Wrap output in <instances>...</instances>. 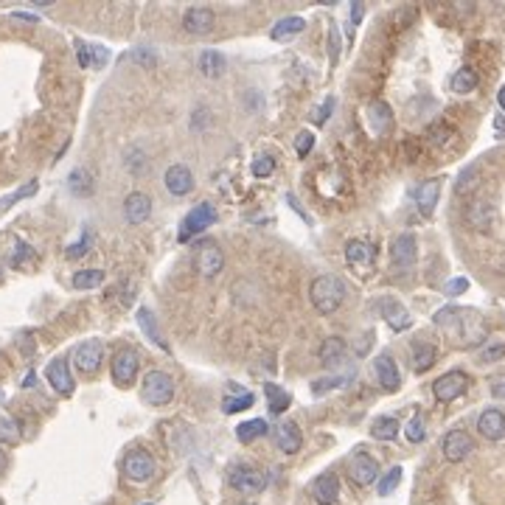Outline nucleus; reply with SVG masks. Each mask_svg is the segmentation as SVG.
Returning <instances> with one entry per match:
<instances>
[{
  "label": "nucleus",
  "instance_id": "60",
  "mask_svg": "<svg viewBox=\"0 0 505 505\" xmlns=\"http://www.w3.org/2000/svg\"><path fill=\"white\" fill-rule=\"evenodd\" d=\"M494 396H500V399H505V382H500V385H494Z\"/></svg>",
  "mask_w": 505,
  "mask_h": 505
},
{
  "label": "nucleus",
  "instance_id": "24",
  "mask_svg": "<svg viewBox=\"0 0 505 505\" xmlns=\"http://www.w3.org/2000/svg\"><path fill=\"white\" fill-rule=\"evenodd\" d=\"M382 317H385V323H387L393 331H404V329H410V323H413L410 312H407L399 300H382Z\"/></svg>",
  "mask_w": 505,
  "mask_h": 505
},
{
  "label": "nucleus",
  "instance_id": "47",
  "mask_svg": "<svg viewBox=\"0 0 505 505\" xmlns=\"http://www.w3.org/2000/svg\"><path fill=\"white\" fill-rule=\"evenodd\" d=\"M312 146H314L312 132H297V138H295V152H297V157H306V154L312 152Z\"/></svg>",
  "mask_w": 505,
  "mask_h": 505
},
{
  "label": "nucleus",
  "instance_id": "63",
  "mask_svg": "<svg viewBox=\"0 0 505 505\" xmlns=\"http://www.w3.org/2000/svg\"><path fill=\"white\" fill-rule=\"evenodd\" d=\"M144 505H152V503H144Z\"/></svg>",
  "mask_w": 505,
  "mask_h": 505
},
{
  "label": "nucleus",
  "instance_id": "29",
  "mask_svg": "<svg viewBox=\"0 0 505 505\" xmlns=\"http://www.w3.org/2000/svg\"><path fill=\"white\" fill-rule=\"evenodd\" d=\"M227 71V59L219 51H203L200 54V73L208 79H219L222 73Z\"/></svg>",
  "mask_w": 505,
  "mask_h": 505
},
{
  "label": "nucleus",
  "instance_id": "51",
  "mask_svg": "<svg viewBox=\"0 0 505 505\" xmlns=\"http://www.w3.org/2000/svg\"><path fill=\"white\" fill-rule=\"evenodd\" d=\"M76 57H79V65H81V68H90V65H93V51H90V45L76 42Z\"/></svg>",
  "mask_w": 505,
  "mask_h": 505
},
{
  "label": "nucleus",
  "instance_id": "39",
  "mask_svg": "<svg viewBox=\"0 0 505 505\" xmlns=\"http://www.w3.org/2000/svg\"><path fill=\"white\" fill-rule=\"evenodd\" d=\"M253 402H256V396L247 390V393H239V396H227L225 402H222V410L230 416V413H242V410H247V407H253Z\"/></svg>",
  "mask_w": 505,
  "mask_h": 505
},
{
  "label": "nucleus",
  "instance_id": "12",
  "mask_svg": "<svg viewBox=\"0 0 505 505\" xmlns=\"http://www.w3.org/2000/svg\"><path fill=\"white\" fill-rule=\"evenodd\" d=\"M466 387H469V376L463 370H449L441 379H435L433 393L438 402H455L458 396L466 393Z\"/></svg>",
  "mask_w": 505,
  "mask_h": 505
},
{
  "label": "nucleus",
  "instance_id": "35",
  "mask_svg": "<svg viewBox=\"0 0 505 505\" xmlns=\"http://www.w3.org/2000/svg\"><path fill=\"white\" fill-rule=\"evenodd\" d=\"M264 393H267V402H270V410H273V413H284L289 407V402H292V396H289L281 385H264Z\"/></svg>",
  "mask_w": 505,
  "mask_h": 505
},
{
  "label": "nucleus",
  "instance_id": "15",
  "mask_svg": "<svg viewBox=\"0 0 505 505\" xmlns=\"http://www.w3.org/2000/svg\"><path fill=\"white\" fill-rule=\"evenodd\" d=\"M365 121H368V127L373 130V135L382 138V135H387V132L393 130V110H390L385 101H370V104H368V113H365Z\"/></svg>",
  "mask_w": 505,
  "mask_h": 505
},
{
  "label": "nucleus",
  "instance_id": "33",
  "mask_svg": "<svg viewBox=\"0 0 505 505\" xmlns=\"http://www.w3.org/2000/svg\"><path fill=\"white\" fill-rule=\"evenodd\" d=\"M435 362V346L430 343H413V368L419 373H424L427 368H433Z\"/></svg>",
  "mask_w": 505,
  "mask_h": 505
},
{
  "label": "nucleus",
  "instance_id": "4",
  "mask_svg": "<svg viewBox=\"0 0 505 505\" xmlns=\"http://www.w3.org/2000/svg\"><path fill=\"white\" fill-rule=\"evenodd\" d=\"M217 222V208L211 205V203H200V205H194L186 219H183V225H180V233H177V239L186 244V242H191L197 233H203L205 227H211Z\"/></svg>",
  "mask_w": 505,
  "mask_h": 505
},
{
  "label": "nucleus",
  "instance_id": "36",
  "mask_svg": "<svg viewBox=\"0 0 505 505\" xmlns=\"http://www.w3.org/2000/svg\"><path fill=\"white\" fill-rule=\"evenodd\" d=\"M475 87H477V73L472 71V68L455 71V76H452V90L455 93H472Z\"/></svg>",
  "mask_w": 505,
  "mask_h": 505
},
{
  "label": "nucleus",
  "instance_id": "30",
  "mask_svg": "<svg viewBox=\"0 0 505 505\" xmlns=\"http://www.w3.org/2000/svg\"><path fill=\"white\" fill-rule=\"evenodd\" d=\"M343 360H346V343H343L340 337H329V340L320 346V362H323L326 368H334V365H340Z\"/></svg>",
  "mask_w": 505,
  "mask_h": 505
},
{
  "label": "nucleus",
  "instance_id": "45",
  "mask_svg": "<svg viewBox=\"0 0 505 505\" xmlns=\"http://www.w3.org/2000/svg\"><path fill=\"white\" fill-rule=\"evenodd\" d=\"M127 169H130L132 174H144L146 169H149V160H146V154L141 149H130V154H127Z\"/></svg>",
  "mask_w": 505,
  "mask_h": 505
},
{
  "label": "nucleus",
  "instance_id": "59",
  "mask_svg": "<svg viewBox=\"0 0 505 505\" xmlns=\"http://www.w3.org/2000/svg\"><path fill=\"white\" fill-rule=\"evenodd\" d=\"M6 466H8V458H6V452H3V449H0V475H3V472H6Z\"/></svg>",
  "mask_w": 505,
  "mask_h": 505
},
{
  "label": "nucleus",
  "instance_id": "54",
  "mask_svg": "<svg viewBox=\"0 0 505 505\" xmlns=\"http://www.w3.org/2000/svg\"><path fill=\"white\" fill-rule=\"evenodd\" d=\"M370 346H373V331H368V334H362L360 337V343H357V357L368 354V351H370Z\"/></svg>",
  "mask_w": 505,
  "mask_h": 505
},
{
  "label": "nucleus",
  "instance_id": "3",
  "mask_svg": "<svg viewBox=\"0 0 505 505\" xmlns=\"http://www.w3.org/2000/svg\"><path fill=\"white\" fill-rule=\"evenodd\" d=\"M141 396L146 404H154V407L169 404L174 396V379L166 370H149L141 382Z\"/></svg>",
  "mask_w": 505,
  "mask_h": 505
},
{
  "label": "nucleus",
  "instance_id": "55",
  "mask_svg": "<svg viewBox=\"0 0 505 505\" xmlns=\"http://www.w3.org/2000/svg\"><path fill=\"white\" fill-rule=\"evenodd\" d=\"M132 59H135V62H141V65H146V68H154V57H152L149 51H144V48H141V51H135V54H132Z\"/></svg>",
  "mask_w": 505,
  "mask_h": 505
},
{
  "label": "nucleus",
  "instance_id": "18",
  "mask_svg": "<svg viewBox=\"0 0 505 505\" xmlns=\"http://www.w3.org/2000/svg\"><path fill=\"white\" fill-rule=\"evenodd\" d=\"M214 11L205 8V6H191L186 14H183V28L188 34H208L214 28Z\"/></svg>",
  "mask_w": 505,
  "mask_h": 505
},
{
  "label": "nucleus",
  "instance_id": "22",
  "mask_svg": "<svg viewBox=\"0 0 505 505\" xmlns=\"http://www.w3.org/2000/svg\"><path fill=\"white\" fill-rule=\"evenodd\" d=\"M300 441H303V435H300V427H297V421H292V419H284V421L276 427V443H278V449H281V452H287V455H295V452L300 449Z\"/></svg>",
  "mask_w": 505,
  "mask_h": 505
},
{
  "label": "nucleus",
  "instance_id": "26",
  "mask_svg": "<svg viewBox=\"0 0 505 505\" xmlns=\"http://www.w3.org/2000/svg\"><path fill=\"white\" fill-rule=\"evenodd\" d=\"M68 186H71V191L76 197H90L96 191V180H93V174L84 166H76L68 174Z\"/></svg>",
  "mask_w": 505,
  "mask_h": 505
},
{
  "label": "nucleus",
  "instance_id": "44",
  "mask_svg": "<svg viewBox=\"0 0 505 505\" xmlns=\"http://www.w3.org/2000/svg\"><path fill=\"white\" fill-rule=\"evenodd\" d=\"M250 171H253V177H259V180L270 177V174L276 171V157H270V154H259V157L253 160Z\"/></svg>",
  "mask_w": 505,
  "mask_h": 505
},
{
  "label": "nucleus",
  "instance_id": "20",
  "mask_svg": "<svg viewBox=\"0 0 505 505\" xmlns=\"http://www.w3.org/2000/svg\"><path fill=\"white\" fill-rule=\"evenodd\" d=\"M477 430H480L483 438H489V441H500V438H505V413L503 410H497V407L483 410L480 419H477Z\"/></svg>",
  "mask_w": 505,
  "mask_h": 505
},
{
  "label": "nucleus",
  "instance_id": "41",
  "mask_svg": "<svg viewBox=\"0 0 505 505\" xmlns=\"http://www.w3.org/2000/svg\"><path fill=\"white\" fill-rule=\"evenodd\" d=\"M404 438H407L410 443H421V441L427 438V430H424V419H421V413H416V416L404 424Z\"/></svg>",
  "mask_w": 505,
  "mask_h": 505
},
{
  "label": "nucleus",
  "instance_id": "28",
  "mask_svg": "<svg viewBox=\"0 0 505 505\" xmlns=\"http://www.w3.org/2000/svg\"><path fill=\"white\" fill-rule=\"evenodd\" d=\"M303 28H306V20H303V17H284V20H278V23L273 25L270 37H273V40H278V42H284V40L297 37Z\"/></svg>",
  "mask_w": 505,
  "mask_h": 505
},
{
  "label": "nucleus",
  "instance_id": "37",
  "mask_svg": "<svg viewBox=\"0 0 505 505\" xmlns=\"http://www.w3.org/2000/svg\"><path fill=\"white\" fill-rule=\"evenodd\" d=\"M104 284V273L101 270H79L73 276V287L76 289H96Z\"/></svg>",
  "mask_w": 505,
  "mask_h": 505
},
{
  "label": "nucleus",
  "instance_id": "32",
  "mask_svg": "<svg viewBox=\"0 0 505 505\" xmlns=\"http://www.w3.org/2000/svg\"><path fill=\"white\" fill-rule=\"evenodd\" d=\"M399 421L393 419V416H379L373 424H370V435L376 438V441H393L396 435H399Z\"/></svg>",
  "mask_w": 505,
  "mask_h": 505
},
{
  "label": "nucleus",
  "instance_id": "9",
  "mask_svg": "<svg viewBox=\"0 0 505 505\" xmlns=\"http://www.w3.org/2000/svg\"><path fill=\"white\" fill-rule=\"evenodd\" d=\"M138 351L135 348H121L113 357V382L118 387H130L138 376Z\"/></svg>",
  "mask_w": 505,
  "mask_h": 505
},
{
  "label": "nucleus",
  "instance_id": "6",
  "mask_svg": "<svg viewBox=\"0 0 505 505\" xmlns=\"http://www.w3.org/2000/svg\"><path fill=\"white\" fill-rule=\"evenodd\" d=\"M225 267V253L219 250L217 242H203L194 253V270L203 276V278H214L222 273Z\"/></svg>",
  "mask_w": 505,
  "mask_h": 505
},
{
  "label": "nucleus",
  "instance_id": "23",
  "mask_svg": "<svg viewBox=\"0 0 505 505\" xmlns=\"http://www.w3.org/2000/svg\"><path fill=\"white\" fill-rule=\"evenodd\" d=\"M373 368H376V379H379V385L385 387V390H399V385H402V376H399V368H396V362L390 354H379L376 362H373Z\"/></svg>",
  "mask_w": 505,
  "mask_h": 505
},
{
  "label": "nucleus",
  "instance_id": "57",
  "mask_svg": "<svg viewBox=\"0 0 505 505\" xmlns=\"http://www.w3.org/2000/svg\"><path fill=\"white\" fill-rule=\"evenodd\" d=\"M90 51H93V65H104V62H107V51H104V48L93 45Z\"/></svg>",
  "mask_w": 505,
  "mask_h": 505
},
{
  "label": "nucleus",
  "instance_id": "13",
  "mask_svg": "<svg viewBox=\"0 0 505 505\" xmlns=\"http://www.w3.org/2000/svg\"><path fill=\"white\" fill-rule=\"evenodd\" d=\"M348 477H351V483H357V486L376 483V477H379V463H376V458L368 455V452H357V455L348 460Z\"/></svg>",
  "mask_w": 505,
  "mask_h": 505
},
{
  "label": "nucleus",
  "instance_id": "21",
  "mask_svg": "<svg viewBox=\"0 0 505 505\" xmlns=\"http://www.w3.org/2000/svg\"><path fill=\"white\" fill-rule=\"evenodd\" d=\"M312 497L314 503L320 505H337V497H340V480L337 475H320L314 483H312Z\"/></svg>",
  "mask_w": 505,
  "mask_h": 505
},
{
  "label": "nucleus",
  "instance_id": "58",
  "mask_svg": "<svg viewBox=\"0 0 505 505\" xmlns=\"http://www.w3.org/2000/svg\"><path fill=\"white\" fill-rule=\"evenodd\" d=\"M362 14H365V3H354V6H351V23H354V25H360Z\"/></svg>",
  "mask_w": 505,
  "mask_h": 505
},
{
  "label": "nucleus",
  "instance_id": "49",
  "mask_svg": "<svg viewBox=\"0 0 505 505\" xmlns=\"http://www.w3.org/2000/svg\"><path fill=\"white\" fill-rule=\"evenodd\" d=\"M337 57H340V31H337V25H331L329 28V59L337 62Z\"/></svg>",
  "mask_w": 505,
  "mask_h": 505
},
{
  "label": "nucleus",
  "instance_id": "50",
  "mask_svg": "<svg viewBox=\"0 0 505 505\" xmlns=\"http://www.w3.org/2000/svg\"><path fill=\"white\" fill-rule=\"evenodd\" d=\"M466 289H469V278H452V281H446V287H443V292L455 297V295H463Z\"/></svg>",
  "mask_w": 505,
  "mask_h": 505
},
{
  "label": "nucleus",
  "instance_id": "17",
  "mask_svg": "<svg viewBox=\"0 0 505 505\" xmlns=\"http://www.w3.org/2000/svg\"><path fill=\"white\" fill-rule=\"evenodd\" d=\"M45 379H48V385H51L59 396H71L73 393V376H71V368H68V362L65 360L48 362V368H45Z\"/></svg>",
  "mask_w": 505,
  "mask_h": 505
},
{
  "label": "nucleus",
  "instance_id": "7",
  "mask_svg": "<svg viewBox=\"0 0 505 505\" xmlns=\"http://www.w3.org/2000/svg\"><path fill=\"white\" fill-rule=\"evenodd\" d=\"M154 469H157V463H154V458H152L146 449H132V452H127V458H124V475H127V480H132V483L152 480V477H154Z\"/></svg>",
  "mask_w": 505,
  "mask_h": 505
},
{
  "label": "nucleus",
  "instance_id": "25",
  "mask_svg": "<svg viewBox=\"0 0 505 505\" xmlns=\"http://www.w3.org/2000/svg\"><path fill=\"white\" fill-rule=\"evenodd\" d=\"M438 194H441V180H424V183L416 188V205H419V211H421L424 217H433Z\"/></svg>",
  "mask_w": 505,
  "mask_h": 505
},
{
  "label": "nucleus",
  "instance_id": "64",
  "mask_svg": "<svg viewBox=\"0 0 505 505\" xmlns=\"http://www.w3.org/2000/svg\"><path fill=\"white\" fill-rule=\"evenodd\" d=\"M0 505H3V500H0Z\"/></svg>",
  "mask_w": 505,
  "mask_h": 505
},
{
  "label": "nucleus",
  "instance_id": "56",
  "mask_svg": "<svg viewBox=\"0 0 505 505\" xmlns=\"http://www.w3.org/2000/svg\"><path fill=\"white\" fill-rule=\"evenodd\" d=\"M497 357H505V346H494V348L483 351V362H492V360H497Z\"/></svg>",
  "mask_w": 505,
  "mask_h": 505
},
{
  "label": "nucleus",
  "instance_id": "14",
  "mask_svg": "<svg viewBox=\"0 0 505 505\" xmlns=\"http://www.w3.org/2000/svg\"><path fill=\"white\" fill-rule=\"evenodd\" d=\"M441 449H443V458H446L449 463H460V460L469 458V452L475 449V441L469 438V433H463V430H452V433H446Z\"/></svg>",
  "mask_w": 505,
  "mask_h": 505
},
{
  "label": "nucleus",
  "instance_id": "34",
  "mask_svg": "<svg viewBox=\"0 0 505 505\" xmlns=\"http://www.w3.org/2000/svg\"><path fill=\"white\" fill-rule=\"evenodd\" d=\"M261 435H267V421L264 419H253V421H244V424L236 427V438L242 443H250V441H256Z\"/></svg>",
  "mask_w": 505,
  "mask_h": 505
},
{
  "label": "nucleus",
  "instance_id": "43",
  "mask_svg": "<svg viewBox=\"0 0 505 505\" xmlns=\"http://www.w3.org/2000/svg\"><path fill=\"white\" fill-rule=\"evenodd\" d=\"M37 188H40V186H37V180H31V183H25L23 188H17L14 194H8V197H3V200H0V211H6V208H11L14 203H20V200H25V197H31V194H37Z\"/></svg>",
  "mask_w": 505,
  "mask_h": 505
},
{
  "label": "nucleus",
  "instance_id": "10",
  "mask_svg": "<svg viewBox=\"0 0 505 505\" xmlns=\"http://www.w3.org/2000/svg\"><path fill=\"white\" fill-rule=\"evenodd\" d=\"M346 261H348V267H354L357 273H370L373 270V264H376V250H373V244L370 242H365V239H348L346 242Z\"/></svg>",
  "mask_w": 505,
  "mask_h": 505
},
{
  "label": "nucleus",
  "instance_id": "46",
  "mask_svg": "<svg viewBox=\"0 0 505 505\" xmlns=\"http://www.w3.org/2000/svg\"><path fill=\"white\" fill-rule=\"evenodd\" d=\"M90 244H93V236H90V230H84V236H81V242H76V244H71L68 250H65V256L68 259H81L87 250H90Z\"/></svg>",
  "mask_w": 505,
  "mask_h": 505
},
{
  "label": "nucleus",
  "instance_id": "42",
  "mask_svg": "<svg viewBox=\"0 0 505 505\" xmlns=\"http://www.w3.org/2000/svg\"><path fill=\"white\" fill-rule=\"evenodd\" d=\"M399 483H402V466H393V469L379 480V497L393 494V492L399 489Z\"/></svg>",
  "mask_w": 505,
  "mask_h": 505
},
{
  "label": "nucleus",
  "instance_id": "1",
  "mask_svg": "<svg viewBox=\"0 0 505 505\" xmlns=\"http://www.w3.org/2000/svg\"><path fill=\"white\" fill-rule=\"evenodd\" d=\"M435 323L449 331L452 337H460L463 343H477L483 337V323H480V314L477 312H469V309H441L435 314Z\"/></svg>",
  "mask_w": 505,
  "mask_h": 505
},
{
  "label": "nucleus",
  "instance_id": "11",
  "mask_svg": "<svg viewBox=\"0 0 505 505\" xmlns=\"http://www.w3.org/2000/svg\"><path fill=\"white\" fill-rule=\"evenodd\" d=\"M104 360V343L101 340H84L73 348V365L81 373H96Z\"/></svg>",
  "mask_w": 505,
  "mask_h": 505
},
{
  "label": "nucleus",
  "instance_id": "5",
  "mask_svg": "<svg viewBox=\"0 0 505 505\" xmlns=\"http://www.w3.org/2000/svg\"><path fill=\"white\" fill-rule=\"evenodd\" d=\"M230 486L239 492V494H261L267 489V475L256 466H247V463H239L230 469Z\"/></svg>",
  "mask_w": 505,
  "mask_h": 505
},
{
  "label": "nucleus",
  "instance_id": "16",
  "mask_svg": "<svg viewBox=\"0 0 505 505\" xmlns=\"http://www.w3.org/2000/svg\"><path fill=\"white\" fill-rule=\"evenodd\" d=\"M166 188H169V194H174V197L191 194V191H194V174H191V169H188L186 163H174V166L166 171Z\"/></svg>",
  "mask_w": 505,
  "mask_h": 505
},
{
  "label": "nucleus",
  "instance_id": "38",
  "mask_svg": "<svg viewBox=\"0 0 505 505\" xmlns=\"http://www.w3.org/2000/svg\"><path fill=\"white\" fill-rule=\"evenodd\" d=\"M354 376H357V370H354V368H348V370H346L343 376H331V379H317V382L312 385V390H314V393H326V390H331V387H346V385H348V382H351Z\"/></svg>",
  "mask_w": 505,
  "mask_h": 505
},
{
  "label": "nucleus",
  "instance_id": "53",
  "mask_svg": "<svg viewBox=\"0 0 505 505\" xmlns=\"http://www.w3.org/2000/svg\"><path fill=\"white\" fill-rule=\"evenodd\" d=\"M475 174H477V169H475V166H472V169H466V171L460 174V183H458V194H463L466 188H472V186H475V183H472V177H475Z\"/></svg>",
  "mask_w": 505,
  "mask_h": 505
},
{
  "label": "nucleus",
  "instance_id": "62",
  "mask_svg": "<svg viewBox=\"0 0 505 505\" xmlns=\"http://www.w3.org/2000/svg\"><path fill=\"white\" fill-rule=\"evenodd\" d=\"M497 132H500V135H505V121H503V118H497Z\"/></svg>",
  "mask_w": 505,
  "mask_h": 505
},
{
  "label": "nucleus",
  "instance_id": "8",
  "mask_svg": "<svg viewBox=\"0 0 505 505\" xmlns=\"http://www.w3.org/2000/svg\"><path fill=\"white\" fill-rule=\"evenodd\" d=\"M416 247L419 244H416V239L410 233H402V236L393 239V244H390V264H393L396 273H407V270L416 267V256H419Z\"/></svg>",
  "mask_w": 505,
  "mask_h": 505
},
{
  "label": "nucleus",
  "instance_id": "27",
  "mask_svg": "<svg viewBox=\"0 0 505 505\" xmlns=\"http://www.w3.org/2000/svg\"><path fill=\"white\" fill-rule=\"evenodd\" d=\"M466 219H469V225H472V227H477V230H489V227H492V219H494V208H492L489 203L477 200V203H472V205H469Z\"/></svg>",
  "mask_w": 505,
  "mask_h": 505
},
{
  "label": "nucleus",
  "instance_id": "52",
  "mask_svg": "<svg viewBox=\"0 0 505 505\" xmlns=\"http://www.w3.org/2000/svg\"><path fill=\"white\" fill-rule=\"evenodd\" d=\"M14 244H17V253L11 256V267H20V264H23V259H28V256H31V247H28L25 242H20V239H14Z\"/></svg>",
  "mask_w": 505,
  "mask_h": 505
},
{
  "label": "nucleus",
  "instance_id": "19",
  "mask_svg": "<svg viewBox=\"0 0 505 505\" xmlns=\"http://www.w3.org/2000/svg\"><path fill=\"white\" fill-rule=\"evenodd\" d=\"M124 217L130 225H144L146 219L152 217V200L144 191H132L127 200H124Z\"/></svg>",
  "mask_w": 505,
  "mask_h": 505
},
{
  "label": "nucleus",
  "instance_id": "31",
  "mask_svg": "<svg viewBox=\"0 0 505 505\" xmlns=\"http://www.w3.org/2000/svg\"><path fill=\"white\" fill-rule=\"evenodd\" d=\"M138 326H141V331H144L154 346L166 348V340H163V334H160V329H157V317L152 314V309H146V306L138 309Z\"/></svg>",
  "mask_w": 505,
  "mask_h": 505
},
{
  "label": "nucleus",
  "instance_id": "61",
  "mask_svg": "<svg viewBox=\"0 0 505 505\" xmlns=\"http://www.w3.org/2000/svg\"><path fill=\"white\" fill-rule=\"evenodd\" d=\"M497 101H500V107L505 110V87H500V93H497Z\"/></svg>",
  "mask_w": 505,
  "mask_h": 505
},
{
  "label": "nucleus",
  "instance_id": "2",
  "mask_svg": "<svg viewBox=\"0 0 505 505\" xmlns=\"http://www.w3.org/2000/svg\"><path fill=\"white\" fill-rule=\"evenodd\" d=\"M309 297L320 314H334L346 300V284L337 276H320L312 281Z\"/></svg>",
  "mask_w": 505,
  "mask_h": 505
},
{
  "label": "nucleus",
  "instance_id": "40",
  "mask_svg": "<svg viewBox=\"0 0 505 505\" xmlns=\"http://www.w3.org/2000/svg\"><path fill=\"white\" fill-rule=\"evenodd\" d=\"M0 441L3 443H17L20 441V424L6 413H0Z\"/></svg>",
  "mask_w": 505,
  "mask_h": 505
},
{
  "label": "nucleus",
  "instance_id": "48",
  "mask_svg": "<svg viewBox=\"0 0 505 505\" xmlns=\"http://www.w3.org/2000/svg\"><path fill=\"white\" fill-rule=\"evenodd\" d=\"M334 104H337V101H334L331 96H329V98H326V101L320 104V110L314 113V124H317V127H323V124H326V121L331 118V113H334Z\"/></svg>",
  "mask_w": 505,
  "mask_h": 505
}]
</instances>
